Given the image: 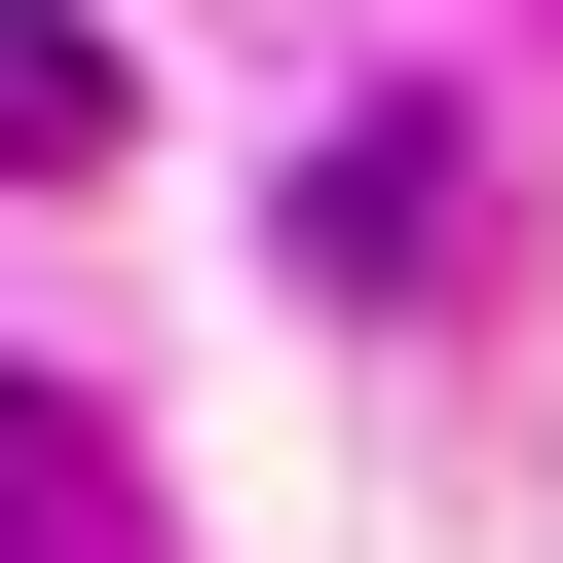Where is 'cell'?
Returning <instances> with one entry per match:
<instances>
[{
    "label": "cell",
    "instance_id": "cell-1",
    "mask_svg": "<svg viewBox=\"0 0 563 563\" xmlns=\"http://www.w3.org/2000/svg\"><path fill=\"white\" fill-rule=\"evenodd\" d=\"M0 563H113V413L76 376H0Z\"/></svg>",
    "mask_w": 563,
    "mask_h": 563
}]
</instances>
